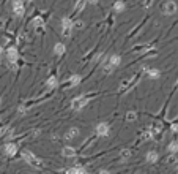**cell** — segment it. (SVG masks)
I'll return each instance as SVG.
<instances>
[{
    "label": "cell",
    "instance_id": "obj_1",
    "mask_svg": "<svg viewBox=\"0 0 178 174\" xmlns=\"http://www.w3.org/2000/svg\"><path fill=\"white\" fill-rule=\"evenodd\" d=\"M88 100H90L88 97L81 95V97H77V98H74L73 103H71V106H73V109H74V111H81V109H84V108L88 105Z\"/></svg>",
    "mask_w": 178,
    "mask_h": 174
},
{
    "label": "cell",
    "instance_id": "obj_2",
    "mask_svg": "<svg viewBox=\"0 0 178 174\" xmlns=\"http://www.w3.org/2000/svg\"><path fill=\"white\" fill-rule=\"evenodd\" d=\"M109 132H110V127H109L107 122H99L98 125H96V135L101 136V138L109 136Z\"/></svg>",
    "mask_w": 178,
    "mask_h": 174
},
{
    "label": "cell",
    "instance_id": "obj_3",
    "mask_svg": "<svg viewBox=\"0 0 178 174\" xmlns=\"http://www.w3.org/2000/svg\"><path fill=\"white\" fill-rule=\"evenodd\" d=\"M22 158L27 162L29 165H32V166H40V165H41L40 158L35 157V155H33L32 152H29V151H24V152H22Z\"/></svg>",
    "mask_w": 178,
    "mask_h": 174
},
{
    "label": "cell",
    "instance_id": "obj_4",
    "mask_svg": "<svg viewBox=\"0 0 178 174\" xmlns=\"http://www.w3.org/2000/svg\"><path fill=\"white\" fill-rule=\"evenodd\" d=\"M162 13L170 16V14H175L176 13V3L172 2V0H167V2L162 5Z\"/></svg>",
    "mask_w": 178,
    "mask_h": 174
},
{
    "label": "cell",
    "instance_id": "obj_5",
    "mask_svg": "<svg viewBox=\"0 0 178 174\" xmlns=\"http://www.w3.org/2000/svg\"><path fill=\"white\" fill-rule=\"evenodd\" d=\"M120 63H121V57H120V56H110V57L107 59V65H106V70H107V71H110V70L117 68Z\"/></svg>",
    "mask_w": 178,
    "mask_h": 174
},
{
    "label": "cell",
    "instance_id": "obj_6",
    "mask_svg": "<svg viewBox=\"0 0 178 174\" xmlns=\"http://www.w3.org/2000/svg\"><path fill=\"white\" fill-rule=\"evenodd\" d=\"M13 13L16 16H22L24 14V3H22V0H13Z\"/></svg>",
    "mask_w": 178,
    "mask_h": 174
},
{
    "label": "cell",
    "instance_id": "obj_7",
    "mask_svg": "<svg viewBox=\"0 0 178 174\" xmlns=\"http://www.w3.org/2000/svg\"><path fill=\"white\" fill-rule=\"evenodd\" d=\"M74 27V22L69 17H62V29L65 33H69V30Z\"/></svg>",
    "mask_w": 178,
    "mask_h": 174
},
{
    "label": "cell",
    "instance_id": "obj_8",
    "mask_svg": "<svg viewBox=\"0 0 178 174\" xmlns=\"http://www.w3.org/2000/svg\"><path fill=\"white\" fill-rule=\"evenodd\" d=\"M5 154H7V155H10V157L16 155V154H17V146H16V144H13V142L5 144Z\"/></svg>",
    "mask_w": 178,
    "mask_h": 174
},
{
    "label": "cell",
    "instance_id": "obj_9",
    "mask_svg": "<svg viewBox=\"0 0 178 174\" xmlns=\"http://www.w3.org/2000/svg\"><path fill=\"white\" fill-rule=\"evenodd\" d=\"M7 54H8V60H10L11 63H14V62L17 60V57H19V52H17L16 47H8Z\"/></svg>",
    "mask_w": 178,
    "mask_h": 174
},
{
    "label": "cell",
    "instance_id": "obj_10",
    "mask_svg": "<svg viewBox=\"0 0 178 174\" xmlns=\"http://www.w3.org/2000/svg\"><path fill=\"white\" fill-rule=\"evenodd\" d=\"M62 155L66 157V158H73V157H76V149L71 147V146H66V147H63Z\"/></svg>",
    "mask_w": 178,
    "mask_h": 174
},
{
    "label": "cell",
    "instance_id": "obj_11",
    "mask_svg": "<svg viewBox=\"0 0 178 174\" xmlns=\"http://www.w3.org/2000/svg\"><path fill=\"white\" fill-rule=\"evenodd\" d=\"M76 136H79V128H76V127H71V128L65 133V138H66V139H74Z\"/></svg>",
    "mask_w": 178,
    "mask_h": 174
},
{
    "label": "cell",
    "instance_id": "obj_12",
    "mask_svg": "<svg viewBox=\"0 0 178 174\" xmlns=\"http://www.w3.org/2000/svg\"><path fill=\"white\" fill-rule=\"evenodd\" d=\"M124 10H126V5H124V2H121V0H117L114 3V11L115 13H123Z\"/></svg>",
    "mask_w": 178,
    "mask_h": 174
},
{
    "label": "cell",
    "instance_id": "obj_13",
    "mask_svg": "<svg viewBox=\"0 0 178 174\" xmlns=\"http://www.w3.org/2000/svg\"><path fill=\"white\" fill-rule=\"evenodd\" d=\"M65 44L63 43H55V46H54V52L57 54V56H63L65 54Z\"/></svg>",
    "mask_w": 178,
    "mask_h": 174
},
{
    "label": "cell",
    "instance_id": "obj_14",
    "mask_svg": "<svg viewBox=\"0 0 178 174\" xmlns=\"http://www.w3.org/2000/svg\"><path fill=\"white\" fill-rule=\"evenodd\" d=\"M158 158H159V155H158V152H155V151H150V152L147 154V162H150V163H156Z\"/></svg>",
    "mask_w": 178,
    "mask_h": 174
},
{
    "label": "cell",
    "instance_id": "obj_15",
    "mask_svg": "<svg viewBox=\"0 0 178 174\" xmlns=\"http://www.w3.org/2000/svg\"><path fill=\"white\" fill-rule=\"evenodd\" d=\"M46 84H47V87H50V89H55V87L59 86V79H57L55 76H50V78L46 81Z\"/></svg>",
    "mask_w": 178,
    "mask_h": 174
},
{
    "label": "cell",
    "instance_id": "obj_16",
    "mask_svg": "<svg viewBox=\"0 0 178 174\" xmlns=\"http://www.w3.org/2000/svg\"><path fill=\"white\" fill-rule=\"evenodd\" d=\"M159 76H161V71H159V70H156V68L148 70V78H151V79H158Z\"/></svg>",
    "mask_w": 178,
    "mask_h": 174
},
{
    "label": "cell",
    "instance_id": "obj_17",
    "mask_svg": "<svg viewBox=\"0 0 178 174\" xmlns=\"http://www.w3.org/2000/svg\"><path fill=\"white\" fill-rule=\"evenodd\" d=\"M68 172L69 174H85V169L81 168V166H74V168H69Z\"/></svg>",
    "mask_w": 178,
    "mask_h": 174
},
{
    "label": "cell",
    "instance_id": "obj_18",
    "mask_svg": "<svg viewBox=\"0 0 178 174\" xmlns=\"http://www.w3.org/2000/svg\"><path fill=\"white\" fill-rule=\"evenodd\" d=\"M167 149H169L170 154H176V152H178V142H176V141H172V142L167 146Z\"/></svg>",
    "mask_w": 178,
    "mask_h": 174
},
{
    "label": "cell",
    "instance_id": "obj_19",
    "mask_svg": "<svg viewBox=\"0 0 178 174\" xmlns=\"http://www.w3.org/2000/svg\"><path fill=\"white\" fill-rule=\"evenodd\" d=\"M79 82H81V76H79V74H73V76L69 78V84L71 86H79Z\"/></svg>",
    "mask_w": 178,
    "mask_h": 174
},
{
    "label": "cell",
    "instance_id": "obj_20",
    "mask_svg": "<svg viewBox=\"0 0 178 174\" xmlns=\"http://www.w3.org/2000/svg\"><path fill=\"white\" fill-rule=\"evenodd\" d=\"M33 26L38 29V27H44V21L41 19V17H36L35 21H33Z\"/></svg>",
    "mask_w": 178,
    "mask_h": 174
},
{
    "label": "cell",
    "instance_id": "obj_21",
    "mask_svg": "<svg viewBox=\"0 0 178 174\" xmlns=\"http://www.w3.org/2000/svg\"><path fill=\"white\" fill-rule=\"evenodd\" d=\"M136 112H128V114H126V120H128V122H133V120H136Z\"/></svg>",
    "mask_w": 178,
    "mask_h": 174
},
{
    "label": "cell",
    "instance_id": "obj_22",
    "mask_svg": "<svg viewBox=\"0 0 178 174\" xmlns=\"http://www.w3.org/2000/svg\"><path fill=\"white\" fill-rule=\"evenodd\" d=\"M121 157H123V158H129V157H131V152H129V151H123V152H121Z\"/></svg>",
    "mask_w": 178,
    "mask_h": 174
},
{
    "label": "cell",
    "instance_id": "obj_23",
    "mask_svg": "<svg viewBox=\"0 0 178 174\" xmlns=\"http://www.w3.org/2000/svg\"><path fill=\"white\" fill-rule=\"evenodd\" d=\"M85 3H87V0H82V2H79V5H77V11H82V8H84Z\"/></svg>",
    "mask_w": 178,
    "mask_h": 174
},
{
    "label": "cell",
    "instance_id": "obj_24",
    "mask_svg": "<svg viewBox=\"0 0 178 174\" xmlns=\"http://www.w3.org/2000/svg\"><path fill=\"white\" fill-rule=\"evenodd\" d=\"M74 27H77V29H82V27H84L82 21H77V24H74Z\"/></svg>",
    "mask_w": 178,
    "mask_h": 174
},
{
    "label": "cell",
    "instance_id": "obj_25",
    "mask_svg": "<svg viewBox=\"0 0 178 174\" xmlns=\"http://www.w3.org/2000/svg\"><path fill=\"white\" fill-rule=\"evenodd\" d=\"M99 2V0H87V3H90V5H96Z\"/></svg>",
    "mask_w": 178,
    "mask_h": 174
},
{
    "label": "cell",
    "instance_id": "obj_26",
    "mask_svg": "<svg viewBox=\"0 0 178 174\" xmlns=\"http://www.w3.org/2000/svg\"><path fill=\"white\" fill-rule=\"evenodd\" d=\"M172 132L173 133H178V125H175V123H173V125H172Z\"/></svg>",
    "mask_w": 178,
    "mask_h": 174
},
{
    "label": "cell",
    "instance_id": "obj_27",
    "mask_svg": "<svg viewBox=\"0 0 178 174\" xmlns=\"http://www.w3.org/2000/svg\"><path fill=\"white\" fill-rule=\"evenodd\" d=\"M2 51H3V49H2V47H0V54H2Z\"/></svg>",
    "mask_w": 178,
    "mask_h": 174
},
{
    "label": "cell",
    "instance_id": "obj_28",
    "mask_svg": "<svg viewBox=\"0 0 178 174\" xmlns=\"http://www.w3.org/2000/svg\"><path fill=\"white\" fill-rule=\"evenodd\" d=\"M27 2H32V0H27Z\"/></svg>",
    "mask_w": 178,
    "mask_h": 174
},
{
    "label": "cell",
    "instance_id": "obj_29",
    "mask_svg": "<svg viewBox=\"0 0 178 174\" xmlns=\"http://www.w3.org/2000/svg\"><path fill=\"white\" fill-rule=\"evenodd\" d=\"M0 135H2V130H0Z\"/></svg>",
    "mask_w": 178,
    "mask_h": 174
}]
</instances>
